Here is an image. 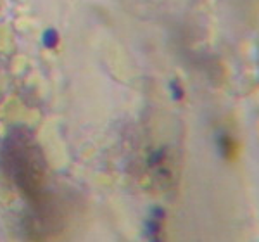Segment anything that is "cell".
<instances>
[{
	"instance_id": "1",
	"label": "cell",
	"mask_w": 259,
	"mask_h": 242,
	"mask_svg": "<svg viewBox=\"0 0 259 242\" xmlns=\"http://www.w3.org/2000/svg\"><path fill=\"white\" fill-rule=\"evenodd\" d=\"M57 44H59V33L54 30V28H49V30L44 33V45L47 49H54Z\"/></svg>"
}]
</instances>
